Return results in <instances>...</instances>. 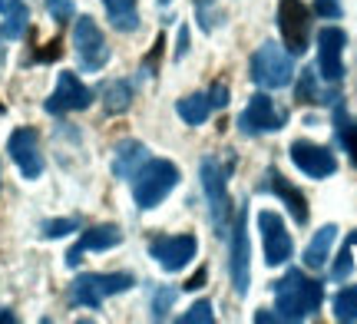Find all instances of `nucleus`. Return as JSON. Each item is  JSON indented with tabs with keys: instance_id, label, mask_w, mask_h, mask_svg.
<instances>
[{
	"instance_id": "nucleus-21",
	"label": "nucleus",
	"mask_w": 357,
	"mask_h": 324,
	"mask_svg": "<svg viewBox=\"0 0 357 324\" xmlns=\"http://www.w3.org/2000/svg\"><path fill=\"white\" fill-rule=\"evenodd\" d=\"M106 3V13L113 20L116 30L123 33H132L139 26V10H136V0H102Z\"/></svg>"
},
{
	"instance_id": "nucleus-18",
	"label": "nucleus",
	"mask_w": 357,
	"mask_h": 324,
	"mask_svg": "<svg viewBox=\"0 0 357 324\" xmlns=\"http://www.w3.org/2000/svg\"><path fill=\"white\" fill-rule=\"evenodd\" d=\"M265 189H268V192L278 195L281 206H288V212H291V219L298 222V225H307V199L301 195V189H294L291 182L281 176L278 169H268Z\"/></svg>"
},
{
	"instance_id": "nucleus-7",
	"label": "nucleus",
	"mask_w": 357,
	"mask_h": 324,
	"mask_svg": "<svg viewBox=\"0 0 357 324\" xmlns=\"http://www.w3.org/2000/svg\"><path fill=\"white\" fill-rule=\"evenodd\" d=\"M278 30L288 53H305L311 37V13L301 0H281L278 3Z\"/></svg>"
},
{
	"instance_id": "nucleus-14",
	"label": "nucleus",
	"mask_w": 357,
	"mask_h": 324,
	"mask_svg": "<svg viewBox=\"0 0 357 324\" xmlns=\"http://www.w3.org/2000/svg\"><path fill=\"white\" fill-rule=\"evenodd\" d=\"M344 30H337V26H324L318 33V66H321V77L328 79V83H337V79L344 77Z\"/></svg>"
},
{
	"instance_id": "nucleus-27",
	"label": "nucleus",
	"mask_w": 357,
	"mask_h": 324,
	"mask_svg": "<svg viewBox=\"0 0 357 324\" xmlns=\"http://www.w3.org/2000/svg\"><path fill=\"white\" fill-rule=\"evenodd\" d=\"M77 229H79V219H53V222H43L40 235L43 238H63V235L77 232Z\"/></svg>"
},
{
	"instance_id": "nucleus-39",
	"label": "nucleus",
	"mask_w": 357,
	"mask_h": 324,
	"mask_svg": "<svg viewBox=\"0 0 357 324\" xmlns=\"http://www.w3.org/2000/svg\"><path fill=\"white\" fill-rule=\"evenodd\" d=\"M199 3H202V0H199Z\"/></svg>"
},
{
	"instance_id": "nucleus-32",
	"label": "nucleus",
	"mask_w": 357,
	"mask_h": 324,
	"mask_svg": "<svg viewBox=\"0 0 357 324\" xmlns=\"http://www.w3.org/2000/svg\"><path fill=\"white\" fill-rule=\"evenodd\" d=\"M172 298H176V291H172V288H159V295H155V318H166Z\"/></svg>"
},
{
	"instance_id": "nucleus-25",
	"label": "nucleus",
	"mask_w": 357,
	"mask_h": 324,
	"mask_svg": "<svg viewBox=\"0 0 357 324\" xmlns=\"http://www.w3.org/2000/svg\"><path fill=\"white\" fill-rule=\"evenodd\" d=\"M334 318L337 321H357V288H344L334 295Z\"/></svg>"
},
{
	"instance_id": "nucleus-28",
	"label": "nucleus",
	"mask_w": 357,
	"mask_h": 324,
	"mask_svg": "<svg viewBox=\"0 0 357 324\" xmlns=\"http://www.w3.org/2000/svg\"><path fill=\"white\" fill-rule=\"evenodd\" d=\"M351 272H354V259H351V242H347V245L341 248L337 261H334L331 278H334V281H344V278H351Z\"/></svg>"
},
{
	"instance_id": "nucleus-36",
	"label": "nucleus",
	"mask_w": 357,
	"mask_h": 324,
	"mask_svg": "<svg viewBox=\"0 0 357 324\" xmlns=\"http://www.w3.org/2000/svg\"><path fill=\"white\" fill-rule=\"evenodd\" d=\"M13 321H17V318H13L10 311H0V324H13Z\"/></svg>"
},
{
	"instance_id": "nucleus-9",
	"label": "nucleus",
	"mask_w": 357,
	"mask_h": 324,
	"mask_svg": "<svg viewBox=\"0 0 357 324\" xmlns=\"http://www.w3.org/2000/svg\"><path fill=\"white\" fill-rule=\"evenodd\" d=\"M195 235H159L149 242V255H153L166 272H178V268H185L192 259H195Z\"/></svg>"
},
{
	"instance_id": "nucleus-37",
	"label": "nucleus",
	"mask_w": 357,
	"mask_h": 324,
	"mask_svg": "<svg viewBox=\"0 0 357 324\" xmlns=\"http://www.w3.org/2000/svg\"><path fill=\"white\" fill-rule=\"evenodd\" d=\"M347 242H351V248H357V232H351V238H347Z\"/></svg>"
},
{
	"instance_id": "nucleus-33",
	"label": "nucleus",
	"mask_w": 357,
	"mask_h": 324,
	"mask_svg": "<svg viewBox=\"0 0 357 324\" xmlns=\"http://www.w3.org/2000/svg\"><path fill=\"white\" fill-rule=\"evenodd\" d=\"M56 56H60V40H50V43H47V50L37 53V60H56Z\"/></svg>"
},
{
	"instance_id": "nucleus-15",
	"label": "nucleus",
	"mask_w": 357,
	"mask_h": 324,
	"mask_svg": "<svg viewBox=\"0 0 357 324\" xmlns=\"http://www.w3.org/2000/svg\"><path fill=\"white\" fill-rule=\"evenodd\" d=\"M225 106H229V86H225V83H215L208 93H195V96L178 100V116L185 119L189 126H202L215 109H225Z\"/></svg>"
},
{
	"instance_id": "nucleus-16",
	"label": "nucleus",
	"mask_w": 357,
	"mask_h": 324,
	"mask_svg": "<svg viewBox=\"0 0 357 324\" xmlns=\"http://www.w3.org/2000/svg\"><path fill=\"white\" fill-rule=\"evenodd\" d=\"M291 162L305 172L307 179H328L334 169H337L334 156L324 149V146H314V143H307V139L291 143Z\"/></svg>"
},
{
	"instance_id": "nucleus-8",
	"label": "nucleus",
	"mask_w": 357,
	"mask_h": 324,
	"mask_svg": "<svg viewBox=\"0 0 357 324\" xmlns=\"http://www.w3.org/2000/svg\"><path fill=\"white\" fill-rule=\"evenodd\" d=\"M284 109L271 103V96L265 93H255L252 96V103L245 106V113L238 116V126H242L245 136H261V132H275L284 126Z\"/></svg>"
},
{
	"instance_id": "nucleus-20",
	"label": "nucleus",
	"mask_w": 357,
	"mask_h": 324,
	"mask_svg": "<svg viewBox=\"0 0 357 324\" xmlns=\"http://www.w3.org/2000/svg\"><path fill=\"white\" fill-rule=\"evenodd\" d=\"M334 238H337V225H321L318 232H314V238H311L307 248H305V261L311 265V268H324Z\"/></svg>"
},
{
	"instance_id": "nucleus-31",
	"label": "nucleus",
	"mask_w": 357,
	"mask_h": 324,
	"mask_svg": "<svg viewBox=\"0 0 357 324\" xmlns=\"http://www.w3.org/2000/svg\"><path fill=\"white\" fill-rule=\"evenodd\" d=\"M341 0H314V13L318 17H328V20H337L341 17Z\"/></svg>"
},
{
	"instance_id": "nucleus-6",
	"label": "nucleus",
	"mask_w": 357,
	"mask_h": 324,
	"mask_svg": "<svg viewBox=\"0 0 357 324\" xmlns=\"http://www.w3.org/2000/svg\"><path fill=\"white\" fill-rule=\"evenodd\" d=\"M199 176H202V189L205 199H208V215H212V225H215L218 235L229 232V192H225V172L215 159L208 156L202 159L199 166Z\"/></svg>"
},
{
	"instance_id": "nucleus-22",
	"label": "nucleus",
	"mask_w": 357,
	"mask_h": 324,
	"mask_svg": "<svg viewBox=\"0 0 357 324\" xmlns=\"http://www.w3.org/2000/svg\"><path fill=\"white\" fill-rule=\"evenodd\" d=\"M298 100H301V103H331V100H337V96L321 90L318 73H314V70H305L301 79H298Z\"/></svg>"
},
{
	"instance_id": "nucleus-24",
	"label": "nucleus",
	"mask_w": 357,
	"mask_h": 324,
	"mask_svg": "<svg viewBox=\"0 0 357 324\" xmlns=\"http://www.w3.org/2000/svg\"><path fill=\"white\" fill-rule=\"evenodd\" d=\"M337 139L344 143V149L351 153V162L357 166V119H347L344 109H337Z\"/></svg>"
},
{
	"instance_id": "nucleus-12",
	"label": "nucleus",
	"mask_w": 357,
	"mask_h": 324,
	"mask_svg": "<svg viewBox=\"0 0 357 324\" xmlns=\"http://www.w3.org/2000/svg\"><path fill=\"white\" fill-rule=\"evenodd\" d=\"M89 103H93V90H86V86L79 83L77 73H60V79H56V90H53L50 100H47V113H53V116H63V113L86 109Z\"/></svg>"
},
{
	"instance_id": "nucleus-5",
	"label": "nucleus",
	"mask_w": 357,
	"mask_h": 324,
	"mask_svg": "<svg viewBox=\"0 0 357 324\" xmlns=\"http://www.w3.org/2000/svg\"><path fill=\"white\" fill-rule=\"evenodd\" d=\"M73 47H77V56H79V66L86 73H96L106 66L109 60V43L102 37V30L96 26L93 17H79L77 26H73Z\"/></svg>"
},
{
	"instance_id": "nucleus-30",
	"label": "nucleus",
	"mask_w": 357,
	"mask_h": 324,
	"mask_svg": "<svg viewBox=\"0 0 357 324\" xmlns=\"http://www.w3.org/2000/svg\"><path fill=\"white\" fill-rule=\"evenodd\" d=\"M47 10H50V17L56 24H70L77 7H73V0H47Z\"/></svg>"
},
{
	"instance_id": "nucleus-17",
	"label": "nucleus",
	"mask_w": 357,
	"mask_h": 324,
	"mask_svg": "<svg viewBox=\"0 0 357 324\" xmlns=\"http://www.w3.org/2000/svg\"><path fill=\"white\" fill-rule=\"evenodd\" d=\"M119 242H123V232L116 225H93V229H86V232L79 235L77 245L66 252V265L77 268L79 261H83V252H106V248H116Z\"/></svg>"
},
{
	"instance_id": "nucleus-13",
	"label": "nucleus",
	"mask_w": 357,
	"mask_h": 324,
	"mask_svg": "<svg viewBox=\"0 0 357 324\" xmlns=\"http://www.w3.org/2000/svg\"><path fill=\"white\" fill-rule=\"evenodd\" d=\"M7 153H10V159L17 162V169L24 172V179H37L40 172H43V153H40V136H37V130L20 126V130L10 136Z\"/></svg>"
},
{
	"instance_id": "nucleus-34",
	"label": "nucleus",
	"mask_w": 357,
	"mask_h": 324,
	"mask_svg": "<svg viewBox=\"0 0 357 324\" xmlns=\"http://www.w3.org/2000/svg\"><path fill=\"white\" fill-rule=\"evenodd\" d=\"M202 285H205V268H199V272L192 275V278L182 288H185V291H195V288H202Z\"/></svg>"
},
{
	"instance_id": "nucleus-26",
	"label": "nucleus",
	"mask_w": 357,
	"mask_h": 324,
	"mask_svg": "<svg viewBox=\"0 0 357 324\" xmlns=\"http://www.w3.org/2000/svg\"><path fill=\"white\" fill-rule=\"evenodd\" d=\"M26 20H30V13H26V7H24V3H20L17 10H10V13H7V20H3V37H7V40L24 37Z\"/></svg>"
},
{
	"instance_id": "nucleus-23",
	"label": "nucleus",
	"mask_w": 357,
	"mask_h": 324,
	"mask_svg": "<svg viewBox=\"0 0 357 324\" xmlns=\"http://www.w3.org/2000/svg\"><path fill=\"white\" fill-rule=\"evenodd\" d=\"M132 100V90H129V83L123 79H113L106 90H102V106H106V113H123Z\"/></svg>"
},
{
	"instance_id": "nucleus-3",
	"label": "nucleus",
	"mask_w": 357,
	"mask_h": 324,
	"mask_svg": "<svg viewBox=\"0 0 357 324\" xmlns=\"http://www.w3.org/2000/svg\"><path fill=\"white\" fill-rule=\"evenodd\" d=\"M294 77V63L291 53H284L278 43H261L252 56V79H255L261 90H281L288 86Z\"/></svg>"
},
{
	"instance_id": "nucleus-4",
	"label": "nucleus",
	"mask_w": 357,
	"mask_h": 324,
	"mask_svg": "<svg viewBox=\"0 0 357 324\" xmlns=\"http://www.w3.org/2000/svg\"><path fill=\"white\" fill-rule=\"evenodd\" d=\"M132 288V275L116 272V275H79L70 285V301L79 308H100L106 298L123 295Z\"/></svg>"
},
{
	"instance_id": "nucleus-38",
	"label": "nucleus",
	"mask_w": 357,
	"mask_h": 324,
	"mask_svg": "<svg viewBox=\"0 0 357 324\" xmlns=\"http://www.w3.org/2000/svg\"><path fill=\"white\" fill-rule=\"evenodd\" d=\"M159 3H172V0H159Z\"/></svg>"
},
{
	"instance_id": "nucleus-19",
	"label": "nucleus",
	"mask_w": 357,
	"mask_h": 324,
	"mask_svg": "<svg viewBox=\"0 0 357 324\" xmlns=\"http://www.w3.org/2000/svg\"><path fill=\"white\" fill-rule=\"evenodd\" d=\"M146 162V146L136 143V139H126V143L116 146V159H113V172L119 179H132L139 166Z\"/></svg>"
},
{
	"instance_id": "nucleus-2",
	"label": "nucleus",
	"mask_w": 357,
	"mask_h": 324,
	"mask_svg": "<svg viewBox=\"0 0 357 324\" xmlns=\"http://www.w3.org/2000/svg\"><path fill=\"white\" fill-rule=\"evenodd\" d=\"M178 185V169L169 159H149L132 176V199L139 208H155Z\"/></svg>"
},
{
	"instance_id": "nucleus-10",
	"label": "nucleus",
	"mask_w": 357,
	"mask_h": 324,
	"mask_svg": "<svg viewBox=\"0 0 357 324\" xmlns=\"http://www.w3.org/2000/svg\"><path fill=\"white\" fill-rule=\"evenodd\" d=\"M258 229H261V242H265V265L278 268V265H284V261L291 259L294 245H291V235L284 229L281 215H275V212H258Z\"/></svg>"
},
{
	"instance_id": "nucleus-29",
	"label": "nucleus",
	"mask_w": 357,
	"mask_h": 324,
	"mask_svg": "<svg viewBox=\"0 0 357 324\" xmlns=\"http://www.w3.org/2000/svg\"><path fill=\"white\" fill-rule=\"evenodd\" d=\"M182 324H212L215 321V314H212V304L208 301H199V304H192V311H185L182 318H178Z\"/></svg>"
},
{
	"instance_id": "nucleus-11",
	"label": "nucleus",
	"mask_w": 357,
	"mask_h": 324,
	"mask_svg": "<svg viewBox=\"0 0 357 324\" xmlns=\"http://www.w3.org/2000/svg\"><path fill=\"white\" fill-rule=\"evenodd\" d=\"M229 268H231V285H235V291L245 295V291H248V208L245 206H238L235 229H231Z\"/></svg>"
},
{
	"instance_id": "nucleus-1",
	"label": "nucleus",
	"mask_w": 357,
	"mask_h": 324,
	"mask_svg": "<svg viewBox=\"0 0 357 324\" xmlns=\"http://www.w3.org/2000/svg\"><path fill=\"white\" fill-rule=\"evenodd\" d=\"M321 298H324L321 285L301 272H288L275 285V301H278L281 321H305L307 314H314L321 308Z\"/></svg>"
},
{
	"instance_id": "nucleus-35",
	"label": "nucleus",
	"mask_w": 357,
	"mask_h": 324,
	"mask_svg": "<svg viewBox=\"0 0 357 324\" xmlns=\"http://www.w3.org/2000/svg\"><path fill=\"white\" fill-rule=\"evenodd\" d=\"M20 3H24V0H0V13L7 17V13H10V10H17Z\"/></svg>"
}]
</instances>
